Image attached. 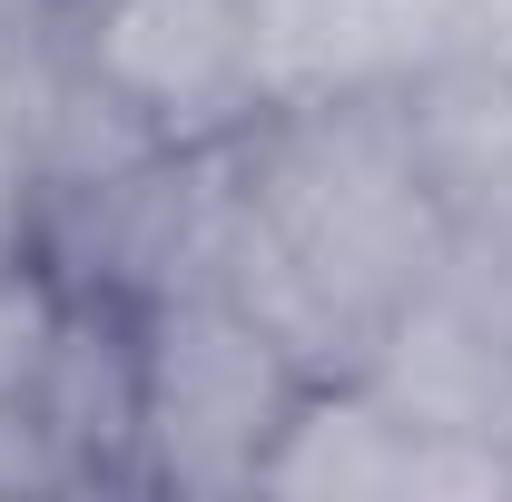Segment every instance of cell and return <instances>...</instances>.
<instances>
[{
  "label": "cell",
  "mask_w": 512,
  "mask_h": 502,
  "mask_svg": "<svg viewBox=\"0 0 512 502\" xmlns=\"http://www.w3.org/2000/svg\"><path fill=\"white\" fill-rule=\"evenodd\" d=\"M69 306H79V286L40 247H0V414L40 404V384L60 365V335H69Z\"/></svg>",
  "instance_id": "8992f818"
},
{
  "label": "cell",
  "mask_w": 512,
  "mask_h": 502,
  "mask_svg": "<svg viewBox=\"0 0 512 502\" xmlns=\"http://www.w3.org/2000/svg\"><path fill=\"white\" fill-rule=\"evenodd\" d=\"M414 463V424L384 404L365 375H316L286 443L266 453L256 493H404Z\"/></svg>",
  "instance_id": "5b68a950"
},
{
  "label": "cell",
  "mask_w": 512,
  "mask_h": 502,
  "mask_svg": "<svg viewBox=\"0 0 512 502\" xmlns=\"http://www.w3.org/2000/svg\"><path fill=\"white\" fill-rule=\"evenodd\" d=\"M453 50V0H256V89L266 109L404 89Z\"/></svg>",
  "instance_id": "277c9868"
},
{
  "label": "cell",
  "mask_w": 512,
  "mask_h": 502,
  "mask_svg": "<svg viewBox=\"0 0 512 502\" xmlns=\"http://www.w3.org/2000/svg\"><path fill=\"white\" fill-rule=\"evenodd\" d=\"M453 50H493V60H512V0H453Z\"/></svg>",
  "instance_id": "52a82bcc"
},
{
  "label": "cell",
  "mask_w": 512,
  "mask_h": 502,
  "mask_svg": "<svg viewBox=\"0 0 512 502\" xmlns=\"http://www.w3.org/2000/svg\"><path fill=\"white\" fill-rule=\"evenodd\" d=\"M69 69L158 148H207L266 119L256 0H79Z\"/></svg>",
  "instance_id": "7a4b0ae2"
},
{
  "label": "cell",
  "mask_w": 512,
  "mask_h": 502,
  "mask_svg": "<svg viewBox=\"0 0 512 502\" xmlns=\"http://www.w3.org/2000/svg\"><path fill=\"white\" fill-rule=\"evenodd\" d=\"M10 50H40V0H0V60Z\"/></svg>",
  "instance_id": "ba28073f"
},
{
  "label": "cell",
  "mask_w": 512,
  "mask_h": 502,
  "mask_svg": "<svg viewBox=\"0 0 512 502\" xmlns=\"http://www.w3.org/2000/svg\"><path fill=\"white\" fill-rule=\"evenodd\" d=\"M296 345L227 286H178L138 306V473L188 493H247L306 404Z\"/></svg>",
  "instance_id": "6da1fadb"
},
{
  "label": "cell",
  "mask_w": 512,
  "mask_h": 502,
  "mask_svg": "<svg viewBox=\"0 0 512 502\" xmlns=\"http://www.w3.org/2000/svg\"><path fill=\"white\" fill-rule=\"evenodd\" d=\"M394 109H404L414 168L444 207L453 247L512 266V60L444 50L394 89Z\"/></svg>",
  "instance_id": "3957f363"
}]
</instances>
